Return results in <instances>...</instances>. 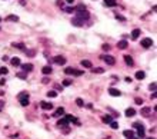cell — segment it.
Instances as JSON below:
<instances>
[{
  "label": "cell",
  "instance_id": "24",
  "mask_svg": "<svg viewBox=\"0 0 157 139\" xmlns=\"http://www.w3.org/2000/svg\"><path fill=\"white\" fill-rule=\"evenodd\" d=\"M150 112H151V109H150V108H147V106L142 109V115H143V116H147V115H149Z\"/></svg>",
  "mask_w": 157,
  "mask_h": 139
},
{
  "label": "cell",
  "instance_id": "15",
  "mask_svg": "<svg viewBox=\"0 0 157 139\" xmlns=\"http://www.w3.org/2000/svg\"><path fill=\"white\" fill-rule=\"evenodd\" d=\"M104 4L109 6V7H114L117 4V2H116V0H104Z\"/></svg>",
  "mask_w": 157,
  "mask_h": 139
},
{
  "label": "cell",
  "instance_id": "41",
  "mask_svg": "<svg viewBox=\"0 0 157 139\" xmlns=\"http://www.w3.org/2000/svg\"><path fill=\"white\" fill-rule=\"evenodd\" d=\"M103 50H106V52H107V50H110V46H109L107 43H104V45H103Z\"/></svg>",
  "mask_w": 157,
  "mask_h": 139
},
{
  "label": "cell",
  "instance_id": "29",
  "mask_svg": "<svg viewBox=\"0 0 157 139\" xmlns=\"http://www.w3.org/2000/svg\"><path fill=\"white\" fill-rule=\"evenodd\" d=\"M47 96L49 98H56L57 96V92L56 90H50V92H47Z\"/></svg>",
  "mask_w": 157,
  "mask_h": 139
},
{
  "label": "cell",
  "instance_id": "2",
  "mask_svg": "<svg viewBox=\"0 0 157 139\" xmlns=\"http://www.w3.org/2000/svg\"><path fill=\"white\" fill-rule=\"evenodd\" d=\"M76 17H77L79 20L84 22V20H87L90 17V14H89V12H87V10H83V12H77V16Z\"/></svg>",
  "mask_w": 157,
  "mask_h": 139
},
{
  "label": "cell",
  "instance_id": "9",
  "mask_svg": "<svg viewBox=\"0 0 157 139\" xmlns=\"http://www.w3.org/2000/svg\"><path fill=\"white\" fill-rule=\"evenodd\" d=\"M19 102H22V100H27L29 99V93L27 92H22V93H19Z\"/></svg>",
  "mask_w": 157,
  "mask_h": 139
},
{
  "label": "cell",
  "instance_id": "1",
  "mask_svg": "<svg viewBox=\"0 0 157 139\" xmlns=\"http://www.w3.org/2000/svg\"><path fill=\"white\" fill-rule=\"evenodd\" d=\"M133 128L137 129V135H138V138H144V126H143V123L136 122V123H133Z\"/></svg>",
  "mask_w": 157,
  "mask_h": 139
},
{
  "label": "cell",
  "instance_id": "17",
  "mask_svg": "<svg viewBox=\"0 0 157 139\" xmlns=\"http://www.w3.org/2000/svg\"><path fill=\"white\" fill-rule=\"evenodd\" d=\"M134 115H136V110H134L133 108L126 109V116H129V118H130V116H134Z\"/></svg>",
  "mask_w": 157,
  "mask_h": 139
},
{
  "label": "cell",
  "instance_id": "44",
  "mask_svg": "<svg viewBox=\"0 0 157 139\" xmlns=\"http://www.w3.org/2000/svg\"><path fill=\"white\" fill-rule=\"evenodd\" d=\"M69 132H70V128H69V126H66V129L63 131V133H69Z\"/></svg>",
  "mask_w": 157,
  "mask_h": 139
},
{
  "label": "cell",
  "instance_id": "6",
  "mask_svg": "<svg viewBox=\"0 0 157 139\" xmlns=\"http://www.w3.org/2000/svg\"><path fill=\"white\" fill-rule=\"evenodd\" d=\"M69 123H70V122H69V119L66 118V116H63L61 119H59V122H57V126H69Z\"/></svg>",
  "mask_w": 157,
  "mask_h": 139
},
{
  "label": "cell",
  "instance_id": "46",
  "mask_svg": "<svg viewBox=\"0 0 157 139\" xmlns=\"http://www.w3.org/2000/svg\"><path fill=\"white\" fill-rule=\"evenodd\" d=\"M4 83H6V80H4V79H2V80H0V85H2V86H3Z\"/></svg>",
  "mask_w": 157,
  "mask_h": 139
},
{
  "label": "cell",
  "instance_id": "45",
  "mask_svg": "<svg viewBox=\"0 0 157 139\" xmlns=\"http://www.w3.org/2000/svg\"><path fill=\"white\" fill-rule=\"evenodd\" d=\"M116 17H117L119 20H124V17H123V16H119V14H116Z\"/></svg>",
  "mask_w": 157,
  "mask_h": 139
},
{
  "label": "cell",
  "instance_id": "7",
  "mask_svg": "<svg viewBox=\"0 0 157 139\" xmlns=\"http://www.w3.org/2000/svg\"><path fill=\"white\" fill-rule=\"evenodd\" d=\"M22 69H23V72H31L33 70V65L31 63H24V65H22Z\"/></svg>",
  "mask_w": 157,
  "mask_h": 139
},
{
  "label": "cell",
  "instance_id": "25",
  "mask_svg": "<svg viewBox=\"0 0 157 139\" xmlns=\"http://www.w3.org/2000/svg\"><path fill=\"white\" fill-rule=\"evenodd\" d=\"M64 73H66V75H73V73H74V69H73V67H66V69H64Z\"/></svg>",
  "mask_w": 157,
  "mask_h": 139
},
{
  "label": "cell",
  "instance_id": "14",
  "mask_svg": "<svg viewBox=\"0 0 157 139\" xmlns=\"http://www.w3.org/2000/svg\"><path fill=\"white\" fill-rule=\"evenodd\" d=\"M101 120H103L104 123H110V122H113V116L106 115V116H103V118H101Z\"/></svg>",
  "mask_w": 157,
  "mask_h": 139
},
{
  "label": "cell",
  "instance_id": "31",
  "mask_svg": "<svg viewBox=\"0 0 157 139\" xmlns=\"http://www.w3.org/2000/svg\"><path fill=\"white\" fill-rule=\"evenodd\" d=\"M83 10H86V7H84V4H79L76 9H74V12H83Z\"/></svg>",
  "mask_w": 157,
  "mask_h": 139
},
{
  "label": "cell",
  "instance_id": "38",
  "mask_svg": "<svg viewBox=\"0 0 157 139\" xmlns=\"http://www.w3.org/2000/svg\"><path fill=\"white\" fill-rule=\"evenodd\" d=\"M136 103L137 105H143V99L142 98H136Z\"/></svg>",
  "mask_w": 157,
  "mask_h": 139
},
{
  "label": "cell",
  "instance_id": "48",
  "mask_svg": "<svg viewBox=\"0 0 157 139\" xmlns=\"http://www.w3.org/2000/svg\"><path fill=\"white\" fill-rule=\"evenodd\" d=\"M0 22H2V17H0Z\"/></svg>",
  "mask_w": 157,
  "mask_h": 139
},
{
  "label": "cell",
  "instance_id": "36",
  "mask_svg": "<svg viewBox=\"0 0 157 139\" xmlns=\"http://www.w3.org/2000/svg\"><path fill=\"white\" fill-rule=\"evenodd\" d=\"M110 126H111L113 129H117V128H119V123H117V122H110Z\"/></svg>",
  "mask_w": 157,
  "mask_h": 139
},
{
  "label": "cell",
  "instance_id": "26",
  "mask_svg": "<svg viewBox=\"0 0 157 139\" xmlns=\"http://www.w3.org/2000/svg\"><path fill=\"white\" fill-rule=\"evenodd\" d=\"M7 20H9V22H17V20H19V17L10 14V16H7Z\"/></svg>",
  "mask_w": 157,
  "mask_h": 139
},
{
  "label": "cell",
  "instance_id": "27",
  "mask_svg": "<svg viewBox=\"0 0 157 139\" xmlns=\"http://www.w3.org/2000/svg\"><path fill=\"white\" fill-rule=\"evenodd\" d=\"M11 46H13V47H16V49H20V50H23V49H24V45H23V43H13Z\"/></svg>",
  "mask_w": 157,
  "mask_h": 139
},
{
  "label": "cell",
  "instance_id": "50",
  "mask_svg": "<svg viewBox=\"0 0 157 139\" xmlns=\"http://www.w3.org/2000/svg\"><path fill=\"white\" fill-rule=\"evenodd\" d=\"M150 139H154V138H150Z\"/></svg>",
  "mask_w": 157,
  "mask_h": 139
},
{
  "label": "cell",
  "instance_id": "10",
  "mask_svg": "<svg viewBox=\"0 0 157 139\" xmlns=\"http://www.w3.org/2000/svg\"><path fill=\"white\" fill-rule=\"evenodd\" d=\"M109 93H110L111 96H117V98L121 95V93H120V90H119V89H114V88H110V89H109Z\"/></svg>",
  "mask_w": 157,
  "mask_h": 139
},
{
  "label": "cell",
  "instance_id": "39",
  "mask_svg": "<svg viewBox=\"0 0 157 139\" xmlns=\"http://www.w3.org/2000/svg\"><path fill=\"white\" fill-rule=\"evenodd\" d=\"M73 75H76V76H80V75H83V70H76L74 69V73Z\"/></svg>",
  "mask_w": 157,
  "mask_h": 139
},
{
  "label": "cell",
  "instance_id": "47",
  "mask_svg": "<svg viewBox=\"0 0 157 139\" xmlns=\"http://www.w3.org/2000/svg\"><path fill=\"white\" fill-rule=\"evenodd\" d=\"M66 2H67V3H70V4H73V3H74V0H66Z\"/></svg>",
  "mask_w": 157,
  "mask_h": 139
},
{
  "label": "cell",
  "instance_id": "40",
  "mask_svg": "<svg viewBox=\"0 0 157 139\" xmlns=\"http://www.w3.org/2000/svg\"><path fill=\"white\" fill-rule=\"evenodd\" d=\"M20 105H22V106H27V105H29V99H27V100H22Z\"/></svg>",
  "mask_w": 157,
  "mask_h": 139
},
{
  "label": "cell",
  "instance_id": "35",
  "mask_svg": "<svg viewBox=\"0 0 157 139\" xmlns=\"http://www.w3.org/2000/svg\"><path fill=\"white\" fill-rule=\"evenodd\" d=\"M7 67H0V75H7Z\"/></svg>",
  "mask_w": 157,
  "mask_h": 139
},
{
  "label": "cell",
  "instance_id": "19",
  "mask_svg": "<svg viewBox=\"0 0 157 139\" xmlns=\"http://www.w3.org/2000/svg\"><path fill=\"white\" fill-rule=\"evenodd\" d=\"M51 70H53V69H51L50 66H44V67H43V70H42V72H43L44 75H50V73H51Z\"/></svg>",
  "mask_w": 157,
  "mask_h": 139
},
{
  "label": "cell",
  "instance_id": "16",
  "mask_svg": "<svg viewBox=\"0 0 157 139\" xmlns=\"http://www.w3.org/2000/svg\"><path fill=\"white\" fill-rule=\"evenodd\" d=\"M72 25H74V26H77V27H81V26H83V22L79 20L77 17H74V19L72 20Z\"/></svg>",
  "mask_w": 157,
  "mask_h": 139
},
{
  "label": "cell",
  "instance_id": "34",
  "mask_svg": "<svg viewBox=\"0 0 157 139\" xmlns=\"http://www.w3.org/2000/svg\"><path fill=\"white\" fill-rule=\"evenodd\" d=\"M72 85V80L70 79H64L63 80V86H70Z\"/></svg>",
  "mask_w": 157,
  "mask_h": 139
},
{
  "label": "cell",
  "instance_id": "20",
  "mask_svg": "<svg viewBox=\"0 0 157 139\" xmlns=\"http://www.w3.org/2000/svg\"><path fill=\"white\" fill-rule=\"evenodd\" d=\"M144 76H146V73H144L143 70H138V72L136 73V78H137L138 80H140V79H144Z\"/></svg>",
  "mask_w": 157,
  "mask_h": 139
},
{
  "label": "cell",
  "instance_id": "32",
  "mask_svg": "<svg viewBox=\"0 0 157 139\" xmlns=\"http://www.w3.org/2000/svg\"><path fill=\"white\" fill-rule=\"evenodd\" d=\"M93 72H94V73H103V72H104V69H103V67H94V69H93Z\"/></svg>",
  "mask_w": 157,
  "mask_h": 139
},
{
  "label": "cell",
  "instance_id": "5",
  "mask_svg": "<svg viewBox=\"0 0 157 139\" xmlns=\"http://www.w3.org/2000/svg\"><path fill=\"white\" fill-rule=\"evenodd\" d=\"M40 106H42L43 110H51V109H53V103H50V102H42Z\"/></svg>",
  "mask_w": 157,
  "mask_h": 139
},
{
  "label": "cell",
  "instance_id": "4",
  "mask_svg": "<svg viewBox=\"0 0 157 139\" xmlns=\"http://www.w3.org/2000/svg\"><path fill=\"white\" fill-rule=\"evenodd\" d=\"M142 46H143V47H146V49H149V47H151V46H153V40H151V39H149V37H144V39L142 40Z\"/></svg>",
  "mask_w": 157,
  "mask_h": 139
},
{
  "label": "cell",
  "instance_id": "3",
  "mask_svg": "<svg viewBox=\"0 0 157 139\" xmlns=\"http://www.w3.org/2000/svg\"><path fill=\"white\" fill-rule=\"evenodd\" d=\"M101 59L106 62L107 65H110V66H113V65L116 63V59H114L113 56H110V55H104V56H101Z\"/></svg>",
  "mask_w": 157,
  "mask_h": 139
},
{
  "label": "cell",
  "instance_id": "22",
  "mask_svg": "<svg viewBox=\"0 0 157 139\" xmlns=\"http://www.w3.org/2000/svg\"><path fill=\"white\" fill-rule=\"evenodd\" d=\"M61 115H64V109L63 108H59V109H56V112H54L53 116H61Z\"/></svg>",
  "mask_w": 157,
  "mask_h": 139
},
{
  "label": "cell",
  "instance_id": "37",
  "mask_svg": "<svg viewBox=\"0 0 157 139\" xmlns=\"http://www.w3.org/2000/svg\"><path fill=\"white\" fill-rule=\"evenodd\" d=\"M64 12H67V13H74V9L73 7H66Z\"/></svg>",
  "mask_w": 157,
  "mask_h": 139
},
{
  "label": "cell",
  "instance_id": "33",
  "mask_svg": "<svg viewBox=\"0 0 157 139\" xmlns=\"http://www.w3.org/2000/svg\"><path fill=\"white\" fill-rule=\"evenodd\" d=\"M76 105H77V106H80V108H81V106H83V105H84V102H83V99H80V98H79V99H76Z\"/></svg>",
  "mask_w": 157,
  "mask_h": 139
},
{
  "label": "cell",
  "instance_id": "8",
  "mask_svg": "<svg viewBox=\"0 0 157 139\" xmlns=\"http://www.w3.org/2000/svg\"><path fill=\"white\" fill-rule=\"evenodd\" d=\"M53 62L57 63V65H64V63H66V59H64L63 56H56V57L53 59Z\"/></svg>",
  "mask_w": 157,
  "mask_h": 139
},
{
  "label": "cell",
  "instance_id": "43",
  "mask_svg": "<svg viewBox=\"0 0 157 139\" xmlns=\"http://www.w3.org/2000/svg\"><path fill=\"white\" fill-rule=\"evenodd\" d=\"M49 82H50V80H49V79H47V78H44V79H43V80H42V83H44V85H47V83H49Z\"/></svg>",
  "mask_w": 157,
  "mask_h": 139
},
{
  "label": "cell",
  "instance_id": "28",
  "mask_svg": "<svg viewBox=\"0 0 157 139\" xmlns=\"http://www.w3.org/2000/svg\"><path fill=\"white\" fill-rule=\"evenodd\" d=\"M17 78H19V79H26L27 78V73L26 72H19V73H17Z\"/></svg>",
  "mask_w": 157,
  "mask_h": 139
},
{
  "label": "cell",
  "instance_id": "42",
  "mask_svg": "<svg viewBox=\"0 0 157 139\" xmlns=\"http://www.w3.org/2000/svg\"><path fill=\"white\" fill-rule=\"evenodd\" d=\"M149 88H150V90H156V83L153 82V83H151V85L149 86Z\"/></svg>",
  "mask_w": 157,
  "mask_h": 139
},
{
  "label": "cell",
  "instance_id": "12",
  "mask_svg": "<svg viewBox=\"0 0 157 139\" xmlns=\"http://www.w3.org/2000/svg\"><path fill=\"white\" fill-rule=\"evenodd\" d=\"M124 62H126V65H129V66H133V65H134L133 57H131V56H129V55H126V56H124Z\"/></svg>",
  "mask_w": 157,
  "mask_h": 139
},
{
  "label": "cell",
  "instance_id": "21",
  "mask_svg": "<svg viewBox=\"0 0 157 139\" xmlns=\"http://www.w3.org/2000/svg\"><path fill=\"white\" fill-rule=\"evenodd\" d=\"M10 62H11L13 66H20V59H19V57H13Z\"/></svg>",
  "mask_w": 157,
  "mask_h": 139
},
{
  "label": "cell",
  "instance_id": "18",
  "mask_svg": "<svg viewBox=\"0 0 157 139\" xmlns=\"http://www.w3.org/2000/svg\"><path fill=\"white\" fill-rule=\"evenodd\" d=\"M123 135H124V136H126L127 139H131V138L134 136V133H133V131H124V132H123Z\"/></svg>",
  "mask_w": 157,
  "mask_h": 139
},
{
  "label": "cell",
  "instance_id": "11",
  "mask_svg": "<svg viewBox=\"0 0 157 139\" xmlns=\"http://www.w3.org/2000/svg\"><path fill=\"white\" fill-rule=\"evenodd\" d=\"M138 36H140V29H134L131 32V39L136 40V39H138Z\"/></svg>",
  "mask_w": 157,
  "mask_h": 139
},
{
  "label": "cell",
  "instance_id": "30",
  "mask_svg": "<svg viewBox=\"0 0 157 139\" xmlns=\"http://www.w3.org/2000/svg\"><path fill=\"white\" fill-rule=\"evenodd\" d=\"M26 55H27V56H30V57H33L34 55H36V52H34L33 49H30V50H26Z\"/></svg>",
  "mask_w": 157,
  "mask_h": 139
},
{
  "label": "cell",
  "instance_id": "49",
  "mask_svg": "<svg viewBox=\"0 0 157 139\" xmlns=\"http://www.w3.org/2000/svg\"><path fill=\"white\" fill-rule=\"evenodd\" d=\"M0 110H2V106H0Z\"/></svg>",
  "mask_w": 157,
  "mask_h": 139
},
{
  "label": "cell",
  "instance_id": "13",
  "mask_svg": "<svg viewBox=\"0 0 157 139\" xmlns=\"http://www.w3.org/2000/svg\"><path fill=\"white\" fill-rule=\"evenodd\" d=\"M117 47L121 49V50H124V49L127 47V42H126V40H120V42L117 43Z\"/></svg>",
  "mask_w": 157,
  "mask_h": 139
},
{
  "label": "cell",
  "instance_id": "23",
  "mask_svg": "<svg viewBox=\"0 0 157 139\" xmlns=\"http://www.w3.org/2000/svg\"><path fill=\"white\" fill-rule=\"evenodd\" d=\"M81 66H83V67H92L93 65H92L90 60H81Z\"/></svg>",
  "mask_w": 157,
  "mask_h": 139
}]
</instances>
